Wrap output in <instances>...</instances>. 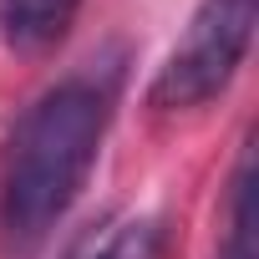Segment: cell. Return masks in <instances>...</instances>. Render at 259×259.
Instances as JSON below:
<instances>
[{
	"mask_svg": "<svg viewBox=\"0 0 259 259\" xmlns=\"http://www.w3.org/2000/svg\"><path fill=\"white\" fill-rule=\"evenodd\" d=\"M107 133V87L92 76L56 81L41 92L6 143L0 158V224L11 239L36 244L76 203L92 178Z\"/></svg>",
	"mask_w": 259,
	"mask_h": 259,
	"instance_id": "obj_1",
	"label": "cell"
},
{
	"mask_svg": "<svg viewBox=\"0 0 259 259\" xmlns=\"http://www.w3.org/2000/svg\"><path fill=\"white\" fill-rule=\"evenodd\" d=\"M249 36H254V0H203L183 26L178 46L168 51V61L158 66L148 102L163 112H188L213 102L234 81Z\"/></svg>",
	"mask_w": 259,
	"mask_h": 259,
	"instance_id": "obj_2",
	"label": "cell"
},
{
	"mask_svg": "<svg viewBox=\"0 0 259 259\" xmlns=\"http://www.w3.org/2000/svg\"><path fill=\"white\" fill-rule=\"evenodd\" d=\"M76 6L81 0H0V26H6V41L26 56L36 51H51L71 21H76Z\"/></svg>",
	"mask_w": 259,
	"mask_h": 259,
	"instance_id": "obj_3",
	"label": "cell"
},
{
	"mask_svg": "<svg viewBox=\"0 0 259 259\" xmlns=\"http://www.w3.org/2000/svg\"><path fill=\"white\" fill-rule=\"evenodd\" d=\"M224 259H254V158H239L234 178V229H229V254Z\"/></svg>",
	"mask_w": 259,
	"mask_h": 259,
	"instance_id": "obj_4",
	"label": "cell"
},
{
	"mask_svg": "<svg viewBox=\"0 0 259 259\" xmlns=\"http://www.w3.org/2000/svg\"><path fill=\"white\" fill-rule=\"evenodd\" d=\"M81 259H158V229L153 224H127V229L107 234L102 244H92Z\"/></svg>",
	"mask_w": 259,
	"mask_h": 259,
	"instance_id": "obj_5",
	"label": "cell"
}]
</instances>
